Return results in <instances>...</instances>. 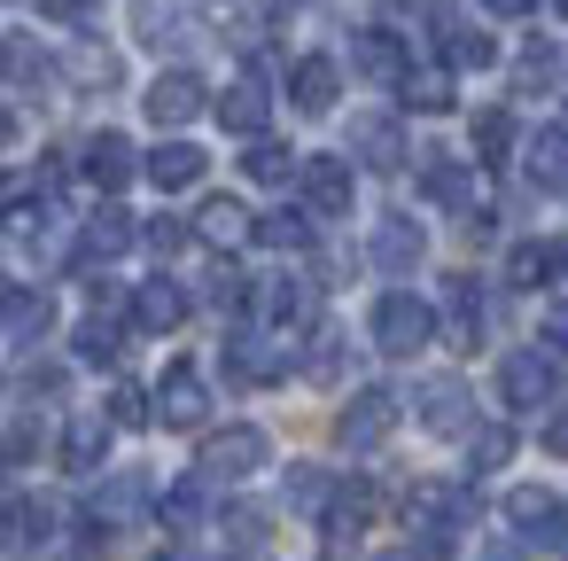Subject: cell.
I'll list each match as a JSON object with an SVG mask.
<instances>
[{
    "mask_svg": "<svg viewBox=\"0 0 568 561\" xmlns=\"http://www.w3.org/2000/svg\"><path fill=\"white\" fill-rule=\"evenodd\" d=\"M405 514H413V545L444 561V553H452V545L467 538V522H475V499H467L459 483H420Z\"/></svg>",
    "mask_w": 568,
    "mask_h": 561,
    "instance_id": "1",
    "label": "cell"
},
{
    "mask_svg": "<svg viewBox=\"0 0 568 561\" xmlns=\"http://www.w3.org/2000/svg\"><path fill=\"white\" fill-rule=\"evenodd\" d=\"M156 421H164V429H203V421H211V382H203L187 359L164 367V382H156Z\"/></svg>",
    "mask_w": 568,
    "mask_h": 561,
    "instance_id": "6",
    "label": "cell"
},
{
    "mask_svg": "<svg viewBox=\"0 0 568 561\" xmlns=\"http://www.w3.org/2000/svg\"><path fill=\"white\" fill-rule=\"evenodd\" d=\"M420 429H436V437H475V398H467V382H452V374L420 382Z\"/></svg>",
    "mask_w": 568,
    "mask_h": 561,
    "instance_id": "8",
    "label": "cell"
},
{
    "mask_svg": "<svg viewBox=\"0 0 568 561\" xmlns=\"http://www.w3.org/2000/svg\"><path fill=\"white\" fill-rule=\"evenodd\" d=\"M351 63H358L366 79H405V71H413V56H405V40H397L389 24L358 32V40H351Z\"/></svg>",
    "mask_w": 568,
    "mask_h": 561,
    "instance_id": "21",
    "label": "cell"
},
{
    "mask_svg": "<svg viewBox=\"0 0 568 561\" xmlns=\"http://www.w3.org/2000/svg\"><path fill=\"white\" fill-rule=\"evenodd\" d=\"M374 561H436V553H420V545H389V553H374Z\"/></svg>",
    "mask_w": 568,
    "mask_h": 561,
    "instance_id": "53",
    "label": "cell"
},
{
    "mask_svg": "<svg viewBox=\"0 0 568 561\" xmlns=\"http://www.w3.org/2000/svg\"><path fill=\"white\" fill-rule=\"evenodd\" d=\"M79 164H87V180H94L102 196H118V188L133 180V149H125V133H94V141L79 149Z\"/></svg>",
    "mask_w": 568,
    "mask_h": 561,
    "instance_id": "22",
    "label": "cell"
},
{
    "mask_svg": "<svg viewBox=\"0 0 568 561\" xmlns=\"http://www.w3.org/2000/svg\"><path fill=\"white\" fill-rule=\"evenodd\" d=\"M17 141V110H0V149H9Z\"/></svg>",
    "mask_w": 568,
    "mask_h": 561,
    "instance_id": "54",
    "label": "cell"
},
{
    "mask_svg": "<svg viewBox=\"0 0 568 561\" xmlns=\"http://www.w3.org/2000/svg\"><path fill=\"white\" fill-rule=\"evenodd\" d=\"M71 351H79L87 367H118V359H125V328H118L110 312H94V320H79V335H71Z\"/></svg>",
    "mask_w": 568,
    "mask_h": 561,
    "instance_id": "30",
    "label": "cell"
},
{
    "mask_svg": "<svg viewBox=\"0 0 568 561\" xmlns=\"http://www.w3.org/2000/svg\"><path fill=\"white\" fill-rule=\"evenodd\" d=\"M335 94H343L335 56H296V63H288V102H296L304 118H327V110H335Z\"/></svg>",
    "mask_w": 568,
    "mask_h": 561,
    "instance_id": "10",
    "label": "cell"
},
{
    "mask_svg": "<svg viewBox=\"0 0 568 561\" xmlns=\"http://www.w3.org/2000/svg\"><path fill=\"white\" fill-rule=\"evenodd\" d=\"M164 196H180V188H195L203 172H211V157L195 149V141H164V149H149V164H141Z\"/></svg>",
    "mask_w": 568,
    "mask_h": 561,
    "instance_id": "18",
    "label": "cell"
},
{
    "mask_svg": "<svg viewBox=\"0 0 568 561\" xmlns=\"http://www.w3.org/2000/svg\"><path fill=\"white\" fill-rule=\"evenodd\" d=\"M320 522H327V538H335V545H351V538L374 522V491H366V483H335V499H327V514H320Z\"/></svg>",
    "mask_w": 568,
    "mask_h": 561,
    "instance_id": "27",
    "label": "cell"
},
{
    "mask_svg": "<svg viewBox=\"0 0 568 561\" xmlns=\"http://www.w3.org/2000/svg\"><path fill=\"white\" fill-rule=\"evenodd\" d=\"M428 335H436V304H428V297L389 289V297L374 304V351H382V359H413V351H428Z\"/></svg>",
    "mask_w": 568,
    "mask_h": 561,
    "instance_id": "2",
    "label": "cell"
},
{
    "mask_svg": "<svg viewBox=\"0 0 568 561\" xmlns=\"http://www.w3.org/2000/svg\"><path fill=\"white\" fill-rule=\"evenodd\" d=\"M312 374H320V382H335V374H343V335H320V351H312Z\"/></svg>",
    "mask_w": 568,
    "mask_h": 561,
    "instance_id": "48",
    "label": "cell"
},
{
    "mask_svg": "<svg viewBox=\"0 0 568 561\" xmlns=\"http://www.w3.org/2000/svg\"><path fill=\"white\" fill-rule=\"evenodd\" d=\"M55 530V507L48 499H0V553H24Z\"/></svg>",
    "mask_w": 568,
    "mask_h": 561,
    "instance_id": "19",
    "label": "cell"
},
{
    "mask_svg": "<svg viewBox=\"0 0 568 561\" xmlns=\"http://www.w3.org/2000/svg\"><path fill=\"white\" fill-rule=\"evenodd\" d=\"M48 320H55V304H48L40 289H24V281H0V328H9L17 343L48 335Z\"/></svg>",
    "mask_w": 568,
    "mask_h": 561,
    "instance_id": "20",
    "label": "cell"
},
{
    "mask_svg": "<svg viewBox=\"0 0 568 561\" xmlns=\"http://www.w3.org/2000/svg\"><path fill=\"white\" fill-rule=\"evenodd\" d=\"M195 234H203L211 250H242V242H250L257 227H250V211H242L234 196H211V203L195 211Z\"/></svg>",
    "mask_w": 568,
    "mask_h": 561,
    "instance_id": "25",
    "label": "cell"
},
{
    "mask_svg": "<svg viewBox=\"0 0 568 561\" xmlns=\"http://www.w3.org/2000/svg\"><path fill=\"white\" fill-rule=\"evenodd\" d=\"M351 149H358V157H366V164H374V172H389V164H397V157H405V141H397V118H366V126H358V141H351Z\"/></svg>",
    "mask_w": 568,
    "mask_h": 561,
    "instance_id": "35",
    "label": "cell"
},
{
    "mask_svg": "<svg viewBox=\"0 0 568 561\" xmlns=\"http://www.w3.org/2000/svg\"><path fill=\"white\" fill-rule=\"evenodd\" d=\"M40 9H48V17H63V24H79V17H87V0H40Z\"/></svg>",
    "mask_w": 568,
    "mask_h": 561,
    "instance_id": "52",
    "label": "cell"
},
{
    "mask_svg": "<svg viewBox=\"0 0 568 561\" xmlns=\"http://www.w3.org/2000/svg\"><path fill=\"white\" fill-rule=\"evenodd\" d=\"M420 188H428L444 211H467V203H475V172H467L459 157H420Z\"/></svg>",
    "mask_w": 568,
    "mask_h": 561,
    "instance_id": "26",
    "label": "cell"
},
{
    "mask_svg": "<svg viewBox=\"0 0 568 561\" xmlns=\"http://www.w3.org/2000/svg\"><path fill=\"white\" fill-rule=\"evenodd\" d=\"M164 522H180V530H187V522H203V475H187V483H172V491H164Z\"/></svg>",
    "mask_w": 568,
    "mask_h": 561,
    "instance_id": "43",
    "label": "cell"
},
{
    "mask_svg": "<svg viewBox=\"0 0 568 561\" xmlns=\"http://www.w3.org/2000/svg\"><path fill=\"white\" fill-rule=\"evenodd\" d=\"M102 452H110V421H71V429H63V468H71V475L102 468Z\"/></svg>",
    "mask_w": 568,
    "mask_h": 561,
    "instance_id": "33",
    "label": "cell"
},
{
    "mask_svg": "<svg viewBox=\"0 0 568 561\" xmlns=\"http://www.w3.org/2000/svg\"><path fill=\"white\" fill-rule=\"evenodd\" d=\"M389 429H397V398H389V390H358V398L343 405V421H335V437H343L351 452H374Z\"/></svg>",
    "mask_w": 568,
    "mask_h": 561,
    "instance_id": "9",
    "label": "cell"
},
{
    "mask_svg": "<svg viewBox=\"0 0 568 561\" xmlns=\"http://www.w3.org/2000/svg\"><path fill=\"white\" fill-rule=\"evenodd\" d=\"M521 164H529V188H537V196H560V188H568V126H545Z\"/></svg>",
    "mask_w": 568,
    "mask_h": 561,
    "instance_id": "23",
    "label": "cell"
},
{
    "mask_svg": "<svg viewBox=\"0 0 568 561\" xmlns=\"http://www.w3.org/2000/svg\"><path fill=\"white\" fill-rule=\"evenodd\" d=\"M483 561H521V553H514V545H490V553H483Z\"/></svg>",
    "mask_w": 568,
    "mask_h": 561,
    "instance_id": "55",
    "label": "cell"
},
{
    "mask_svg": "<svg viewBox=\"0 0 568 561\" xmlns=\"http://www.w3.org/2000/svg\"><path fill=\"white\" fill-rule=\"evenodd\" d=\"M164 561H187V553H164Z\"/></svg>",
    "mask_w": 568,
    "mask_h": 561,
    "instance_id": "56",
    "label": "cell"
},
{
    "mask_svg": "<svg viewBox=\"0 0 568 561\" xmlns=\"http://www.w3.org/2000/svg\"><path fill=\"white\" fill-rule=\"evenodd\" d=\"M568 273V242H552V234H529V242H514V258H506V281L514 289H552Z\"/></svg>",
    "mask_w": 568,
    "mask_h": 561,
    "instance_id": "14",
    "label": "cell"
},
{
    "mask_svg": "<svg viewBox=\"0 0 568 561\" xmlns=\"http://www.w3.org/2000/svg\"><path fill=\"white\" fill-rule=\"evenodd\" d=\"M265 118H273V102H265V79H257V71H250V79H234V87L219 94V126H226V133L265 141Z\"/></svg>",
    "mask_w": 568,
    "mask_h": 561,
    "instance_id": "16",
    "label": "cell"
},
{
    "mask_svg": "<svg viewBox=\"0 0 568 561\" xmlns=\"http://www.w3.org/2000/svg\"><path fill=\"white\" fill-rule=\"evenodd\" d=\"M141 40H156V48H164V40H187V24H180L172 9H156V0H149V9H141Z\"/></svg>",
    "mask_w": 568,
    "mask_h": 561,
    "instance_id": "45",
    "label": "cell"
},
{
    "mask_svg": "<svg viewBox=\"0 0 568 561\" xmlns=\"http://www.w3.org/2000/svg\"><path fill=\"white\" fill-rule=\"evenodd\" d=\"M125 242H133V219H125V203H102V211L79 227V242H71V266H110Z\"/></svg>",
    "mask_w": 568,
    "mask_h": 561,
    "instance_id": "12",
    "label": "cell"
},
{
    "mask_svg": "<svg viewBox=\"0 0 568 561\" xmlns=\"http://www.w3.org/2000/svg\"><path fill=\"white\" fill-rule=\"evenodd\" d=\"M141 242H149L156 258H172V250H187V227H180V219H149V227H141Z\"/></svg>",
    "mask_w": 568,
    "mask_h": 561,
    "instance_id": "46",
    "label": "cell"
},
{
    "mask_svg": "<svg viewBox=\"0 0 568 561\" xmlns=\"http://www.w3.org/2000/svg\"><path fill=\"white\" fill-rule=\"evenodd\" d=\"M149 413H156V398H141L133 382H118V390H110V429H141Z\"/></svg>",
    "mask_w": 568,
    "mask_h": 561,
    "instance_id": "42",
    "label": "cell"
},
{
    "mask_svg": "<svg viewBox=\"0 0 568 561\" xmlns=\"http://www.w3.org/2000/svg\"><path fill=\"white\" fill-rule=\"evenodd\" d=\"M444 312H452V335L459 343H483V289H475V273H452L444 281Z\"/></svg>",
    "mask_w": 568,
    "mask_h": 561,
    "instance_id": "29",
    "label": "cell"
},
{
    "mask_svg": "<svg viewBox=\"0 0 568 561\" xmlns=\"http://www.w3.org/2000/svg\"><path fill=\"white\" fill-rule=\"evenodd\" d=\"M0 79H9V87H48L55 79V56L32 32H9V40H0Z\"/></svg>",
    "mask_w": 568,
    "mask_h": 561,
    "instance_id": "24",
    "label": "cell"
},
{
    "mask_svg": "<svg viewBox=\"0 0 568 561\" xmlns=\"http://www.w3.org/2000/svg\"><path fill=\"white\" fill-rule=\"evenodd\" d=\"M475 157H483V164H506V157H514V118H506V110H483V118H475Z\"/></svg>",
    "mask_w": 568,
    "mask_h": 561,
    "instance_id": "38",
    "label": "cell"
},
{
    "mask_svg": "<svg viewBox=\"0 0 568 561\" xmlns=\"http://www.w3.org/2000/svg\"><path fill=\"white\" fill-rule=\"evenodd\" d=\"M211 304H219V312H242V304H250V281H242L234 266H219V273H211Z\"/></svg>",
    "mask_w": 568,
    "mask_h": 561,
    "instance_id": "44",
    "label": "cell"
},
{
    "mask_svg": "<svg viewBox=\"0 0 568 561\" xmlns=\"http://www.w3.org/2000/svg\"><path fill=\"white\" fill-rule=\"evenodd\" d=\"M506 460H514V429H498V421H490V429H475V437H467V468H475V475H490V468H506Z\"/></svg>",
    "mask_w": 568,
    "mask_h": 561,
    "instance_id": "39",
    "label": "cell"
},
{
    "mask_svg": "<svg viewBox=\"0 0 568 561\" xmlns=\"http://www.w3.org/2000/svg\"><path fill=\"white\" fill-rule=\"evenodd\" d=\"M397 87H405V110H428V118L452 110V79H444V71H405Z\"/></svg>",
    "mask_w": 568,
    "mask_h": 561,
    "instance_id": "37",
    "label": "cell"
},
{
    "mask_svg": "<svg viewBox=\"0 0 568 561\" xmlns=\"http://www.w3.org/2000/svg\"><path fill=\"white\" fill-rule=\"evenodd\" d=\"M257 312H265V328H304L312 320V289L304 281H265L257 289Z\"/></svg>",
    "mask_w": 568,
    "mask_h": 561,
    "instance_id": "28",
    "label": "cell"
},
{
    "mask_svg": "<svg viewBox=\"0 0 568 561\" xmlns=\"http://www.w3.org/2000/svg\"><path fill=\"white\" fill-rule=\"evenodd\" d=\"M545 452H560V460H568V405H552V413H545Z\"/></svg>",
    "mask_w": 568,
    "mask_h": 561,
    "instance_id": "50",
    "label": "cell"
},
{
    "mask_svg": "<svg viewBox=\"0 0 568 561\" xmlns=\"http://www.w3.org/2000/svg\"><path fill=\"white\" fill-rule=\"evenodd\" d=\"M180 320H187V289H180V281H164V273H156V281H141V289H133V328L172 335Z\"/></svg>",
    "mask_w": 568,
    "mask_h": 561,
    "instance_id": "17",
    "label": "cell"
},
{
    "mask_svg": "<svg viewBox=\"0 0 568 561\" xmlns=\"http://www.w3.org/2000/svg\"><path fill=\"white\" fill-rule=\"evenodd\" d=\"M203 102H211V94H203V79H195V71H164V79L149 87V118H156L164 133H172V126H187V118H203Z\"/></svg>",
    "mask_w": 568,
    "mask_h": 561,
    "instance_id": "15",
    "label": "cell"
},
{
    "mask_svg": "<svg viewBox=\"0 0 568 561\" xmlns=\"http://www.w3.org/2000/svg\"><path fill=\"white\" fill-rule=\"evenodd\" d=\"M257 242H265V250H312V219H304V211H273V219L257 227Z\"/></svg>",
    "mask_w": 568,
    "mask_h": 561,
    "instance_id": "40",
    "label": "cell"
},
{
    "mask_svg": "<svg viewBox=\"0 0 568 561\" xmlns=\"http://www.w3.org/2000/svg\"><path fill=\"white\" fill-rule=\"evenodd\" d=\"M265 468V429H219L211 444H203V460H195V475L203 483H242V475H257Z\"/></svg>",
    "mask_w": 568,
    "mask_h": 561,
    "instance_id": "5",
    "label": "cell"
},
{
    "mask_svg": "<svg viewBox=\"0 0 568 561\" xmlns=\"http://www.w3.org/2000/svg\"><path fill=\"white\" fill-rule=\"evenodd\" d=\"M560 17H568V0H560Z\"/></svg>",
    "mask_w": 568,
    "mask_h": 561,
    "instance_id": "57",
    "label": "cell"
},
{
    "mask_svg": "<svg viewBox=\"0 0 568 561\" xmlns=\"http://www.w3.org/2000/svg\"><path fill=\"white\" fill-rule=\"evenodd\" d=\"M296 188H304V211L312 219H343L351 211V164L343 157H304Z\"/></svg>",
    "mask_w": 568,
    "mask_h": 561,
    "instance_id": "7",
    "label": "cell"
},
{
    "mask_svg": "<svg viewBox=\"0 0 568 561\" xmlns=\"http://www.w3.org/2000/svg\"><path fill=\"white\" fill-rule=\"evenodd\" d=\"M366 258L382 266V273H413L420 258H428V234L405 219V211H389L382 227H374V242H366Z\"/></svg>",
    "mask_w": 568,
    "mask_h": 561,
    "instance_id": "13",
    "label": "cell"
},
{
    "mask_svg": "<svg viewBox=\"0 0 568 561\" xmlns=\"http://www.w3.org/2000/svg\"><path fill=\"white\" fill-rule=\"evenodd\" d=\"M545 351H552V359H568V304H552V312H545Z\"/></svg>",
    "mask_w": 568,
    "mask_h": 561,
    "instance_id": "49",
    "label": "cell"
},
{
    "mask_svg": "<svg viewBox=\"0 0 568 561\" xmlns=\"http://www.w3.org/2000/svg\"><path fill=\"white\" fill-rule=\"evenodd\" d=\"M444 63H452V71H490L498 48H490V32H475V24H444Z\"/></svg>",
    "mask_w": 568,
    "mask_h": 561,
    "instance_id": "31",
    "label": "cell"
},
{
    "mask_svg": "<svg viewBox=\"0 0 568 561\" xmlns=\"http://www.w3.org/2000/svg\"><path fill=\"white\" fill-rule=\"evenodd\" d=\"M560 367H568V359H552V351H506V359H498V398H506L514 413H552Z\"/></svg>",
    "mask_w": 568,
    "mask_h": 561,
    "instance_id": "3",
    "label": "cell"
},
{
    "mask_svg": "<svg viewBox=\"0 0 568 561\" xmlns=\"http://www.w3.org/2000/svg\"><path fill=\"white\" fill-rule=\"evenodd\" d=\"M506 522H514L521 545H568V499L545 491V483H521V491L506 499Z\"/></svg>",
    "mask_w": 568,
    "mask_h": 561,
    "instance_id": "4",
    "label": "cell"
},
{
    "mask_svg": "<svg viewBox=\"0 0 568 561\" xmlns=\"http://www.w3.org/2000/svg\"><path fill=\"white\" fill-rule=\"evenodd\" d=\"M40 452V429L32 421H9V429H0V460H32Z\"/></svg>",
    "mask_w": 568,
    "mask_h": 561,
    "instance_id": "47",
    "label": "cell"
},
{
    "mask_svg": "<svg viewBox=\"0 0 568 561\" xmlns=\"http://www.w3.org/2000/svg\"><path fill=\"white\" fill-rule=\"evenodd\" d=\"M219 359H226V382H242V390H265V382H281V374H288V351H281V343H265V335H234Z\"/></svg>",
    "mask_w": 568,
    "mask_h": 561,
    "instance_id": "11",
    "label": "cell"
},
{
    "mask_svg": "<svg viewBox=\"0 0 568 561\" xmlns=\"http://www.w3.org/2000/svg\"><path fill=\"white\" fill-rule=\"evenodd\" d=\"M327 499H335V483H327L320 468H288V507H304V514H327Z\"/></svg>",
    "mask_w": 568,
    "mask_h": 561,
    "instance_id": "41",
    "label": "cell"
},
{
    "mask_svg": "<svg viewBox=\"0 0 568 561\" xmlns=\"http://www.w3.org/2000/svg\"><path fill=\"white\" fill-rule=\"evenodd\" d=\"M242 172H250L257 188H288V180H296L304 164H296V157H288L281 141H250V157H242Z\"/></svg>",
    "mask_w": 568,
    "mask_h": 561,
    "instance_id": "34",
    "label": "cell"
},
{
    "mask_svg": "<svg viewBox=\"0 0 568 561\" xmlns=\"http://www.w3.org/2000/svg\"><path fill=\"white\" fill-rule=\"evenodd\" d=\"M141 475H110L102 491H94V522H125V514H141Z\"/></svg>",
    "mask_w": 568,
    "mask_h": 561,
    "instance_id": "36",
    "label": "cell"
},
{
    "mask_svg": "<svg viewBox=\"0 0 568 561\" xmlns=\"http://www.w3.org/2000/svg\"><path fill=\"white\" fill-rule=\"evenodd\" d=\"M490 17H537V0H483Z\"/></svg>",
    "mask_w": 568,
    "mask_h": 561,
    "instance_id": "51",
    "label": "cell"
},
{
    "mask_svg": "<svg viewBox=\"0 0 568 561\" xmlns=\"http://www.w3.org/2000/svg\"><path fill=\"white\" fill-rule=\"evenodd\" d=\"M514 87H521V94H552V87H560V48L529 40V48L514 56Z\"/></svg>",
    "mask_w": 568,
    "mask_h": 561,
    "instance_id": "32",
    "label": "cell"
}]
</instances>
